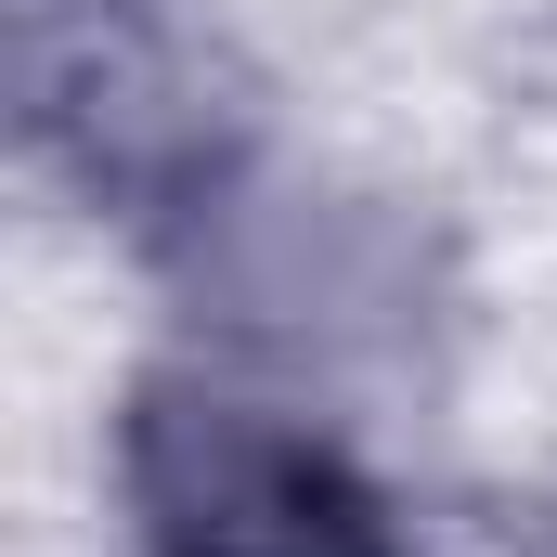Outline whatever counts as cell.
<instances>
[{"mask_svg": "<svg viewBox=\"0 0 557 557\" xmlns=\"http://www.w3.org/2000/svg\"><path fill=\"white\" fill-rule=\"evenodd\" d=\"M143 557H403L389 493L273 403H234L208 376H143L117 416Z\"/></svg>", "mask_w": 557, "mask_h": 557, "instance_id": "obj_2", "label": "cell"}, {"mask_svg": "<svg viewBox=\"0 0 557 557\" xmlns=\"http://www.w3.org/2000/svg\"><path fill=\"white\" fill-rule=\"evenodd\" d=\"M13 26V131L78 195L131 221L234 208V117L156 0H0Z\"/></svg>", "mask_w": 557, "mask_h": 557, "instance_id": "obj_1", "label": "cell"}]
</instances>
